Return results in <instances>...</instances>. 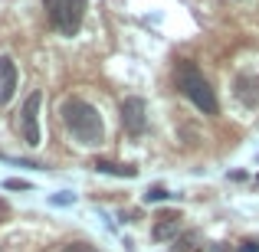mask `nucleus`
<instances>
[{"mask_svg": "<svg viewBox=\"0 0 259 252\" xmlns=\"http://www.w3.org/2000/svg\"><path fill=\"white\" fill-rule=\"evenodd\" d=\"M63 125L69 128V134L85 147L102 144V138H105L102 115L95 112V105H89L85 98H66L63 102Z\"/></svg>", "mask_w": 259, "mask_h": 252, "instance_id": "obj_1", "label": "nucleus"}, {"mask_svg": "<svg viewBox=\"0 0 259 252\" xmlns=\"http://www.w3.org/2000/svg\"><path fill=\"white\" fill-rule=\"evenodd\" d=\"M177 85H181V92L187 95L203 115H217V95H213V88H210L207 79L197 72L194 63H181L177 66Z\"/></svg>", "mask_w": 259, "mask_h": 252, "instance_id": "obj_2", "label": "nucleus"}, {"mask_svg": "<svg viewBox=\"0 0 259 252\" xmlns=\"http://www.w3.org/2000/svg\"><path fill=\"white\" fill-rule=\"evenodd\" d=\"M46 10L63 36H76L85 17V0H46Z\"/></svg>", "mask_w": 259, "mask_h": 252, "instance_id": "obj_3", "label": "nucleus"}, {"mask_svg": "<svg viewBox=\"0 0 259 252\" xmlns=\"http://www.w3.org/2000/svg\"><path fill=\"white\" fill-rule=\"evenodd\" d=\"M39 102H43V92H30L20 112V134L30 147L39 144Z\"/></svg>", "mask_w": 259, "mask_h": 252, "instance_id": "obj_4", "label": "nucleus"}, {"mask_svg": "<svg viewBox=\"0 0 259 252\" xmlns=\"http://www.w3.org/2000/svg\"><path fill=\"white\" fill-rule=\"evenodd\" d=\"M121 125H125L128 134H141L148 128V105L145 98H138V95H132V98L121 102Z\"/></svg>", "mask_w": 259, "mask_h": 252, "instance_id": "obj_5", "label": "nucleus"}, {"mask_svg": "<svg viewBox=\"0 0 259 252\" xmlns=\"http://www.w3.org/2000/svg\"><path fill=\"white\" fill-rule=\"evenodd\" d=\"M17 63H13L10 56H0V105H7V102L13 98V92H17Z\"/></svg>", "mask_w": 259, "mask_h": 252, "instance_id": "obj_6", "label": "nucleus"}, {"mask_svg": "<svg viewBox=\"0 0 259 252\" xmlns=\"http://www.w3.org/2000/svg\"><path fill=\"white\" fill-rule=\"evenodd\" d=\"M177 229H181V216H177V213H161L158 223H154V233H151V236H154L158 242H164L167 236L177 233Z\"/></svg>", "mask_w": 259, "mask_h": 252, "instance_id": "obj_7", "label": "nucleus"}, {"mask_svg": "<svg viewBox=\"0 0 259 252\" xmlns=\"http://www.w3.org/2000/svg\"><path fill=\"white\" fill-rule=\"evenodd\" d=\"M99 174H115V177H135L138 174V167H132V164H115V161H95L92 164Z\"/></svg>", "mask_w": 259, "mask_h": 252, "instance_id": "obj_8", "label": "nucleus"}, {"mask_svg": "<svg viewBox=\"0 0 259 252\" xmlns=\"http://www.w3.org/2000/svg\"><path fill=\"white\" fill-rule=\"evenodd\" d=\"M167 196H171V193H167L164 187H151V190L145 193V200H148V203H158V200H167Z\"/></svg>", "mask_w": 259, "mask_h": 252, "instance_id": "obj_9", "label": "nucleus"}, {"mask_svg": "<svg viewBox=\"0 0 259 252\" xmlns=\"http://www.w3.org/2000/svg\"><path fill=\"white\" fill-rule=\"evenodd\" d=\"M63 252H95L92 246H85V242H72V246H66Z\"/></svg>", "mask_w": 259, "mask_h": 252, "instance_id": "obj_10", "label": "nucleus"}, {"mask_svg": "<svg viewBox=\"0 0 259 252\" xmlns=\"http://www.w3.org/2000/svg\"><path fill=\"white\" fill-rule=\"evenodd\" d=\"M7 190H30L26 180H7Z\"/></svg>", "mask_w": 259, "mask_h": 252, "instance_id": "obj_11", "label": "nucleus"}, {"mask_svg": "<svg viewBox=\"0 0 259 252\" xmlns=\"http://www.w3.org/2000/svg\"><path fill=\"white\" fill-rule=\"evenodd\" d=\"M53 203H56V207H59V203H72V193H56V196H53Z\"/></svg>", "mask_w": 259, "mask_h": 252, "instance_id": "obj_12", "label": "nucleus"}, {"mask_svg": "<svg viewBox=\"0 0 259 252\" xmlns=\"http://www.w3.org/2000/svg\"><path fill=\"white\" fill-rule=\"evenodd\" d=\"M240 252H259V242H243Z\"/></svg>", "mask_w": 259, "mask_h": 252, "instance_id": "obj_13", "label": "nucleus"}]
</instances>
